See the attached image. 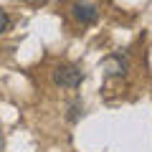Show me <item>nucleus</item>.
<instances>
[{
  "instance_id": "f257e3e1",
  "label": "nucleus",
  "mask_w": 152,
  "mask_h": 152,
  "mask_svg": "<svg viewBox=\"0 0 152 152\" xmlns=\"http://www.w3.org/2000/svg\"><path fill=\"white\" fill-rule=\"evenodd\" d=\"M53 81H56V86L76 89L79 84L84 81V74L76 69V66H56L53 69Z\"/></svg>"
},
{
  "instance_id": "f03ea898",
  "label": "nucleus",
  "mask_w": 152,
  "mask_h": 152,
  "mask_svg": "<svg viewBox=\"0 0 152 152\" xmlns=\"http://www.w3.org/2000/svg\"><path fill=\"white\" fill-rule=\"evenodd\" d=\"M71 15L76 18L79 23H94L99 18V10H96V5H91V3H74L71 5Z\"/></svg>"
},
{
  "instance_id": "7ed1b4c3",
  "label": "nucleus",
  "mask_w": 152,
  "mask_h": 152,
  "mask_svg": "<svg viewBox=\"0 0 152 152\" xmlns=\"http://www.w3.org/2000/svg\"><path fill=\"white\" fill-rule=\"evenodd\" d=\"M8 26H10V18H8V13L3 10V8H0V36L8 31Z\"/></svg>"
}]
</instances>
